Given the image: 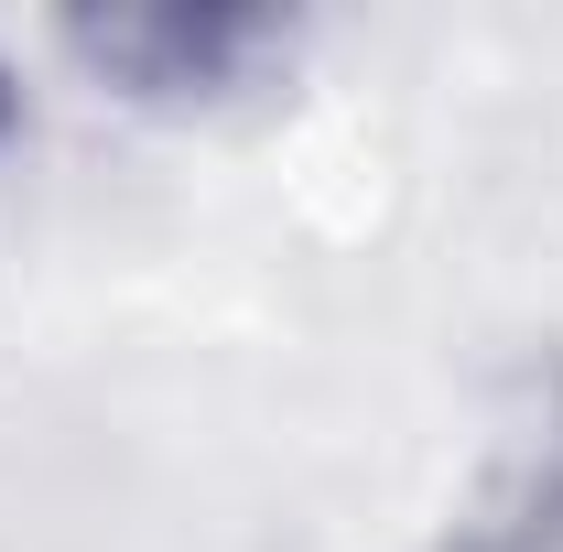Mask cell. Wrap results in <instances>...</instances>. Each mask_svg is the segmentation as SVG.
I'll use <instances>...</instances> for the list:
<instances>
[{"instance_id":"obj_1","label":"cell","mask_w":563,"mask_h":552,"mask_svg":"<svg viewBox=\"0 0 563 552\" xmlns=\"http://www.w3.org/2000/svg\"><path fill=\"white\" fill-rule=\"evenodd\" d=\"M66 55L98 87H120L141 109H217L239 87H261L272 66H292V22L282 11H185V0H141V11H66L55 22Z\"/></svg>"},{"instance_id":"obj_2","label":"cell","mask_w":563,"mask_h":552,"mask_svg":"<svg viewBox=\"0 0 563 552\" xmlns=\"http://www.w3.org/2000/svg\"><path fill=\"white\" fill-rule=\"evenodd\" d=\"M444 552H563V422L455 520Z\"/></svg>"}]
</instances>
